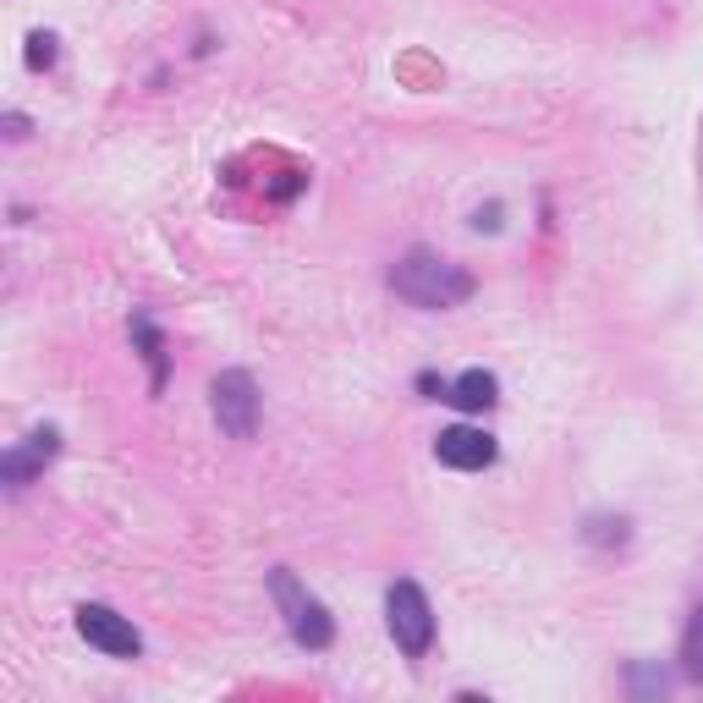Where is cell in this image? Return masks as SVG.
I'll return each mask as SVG.
<instances>
[{
  "mask_svg": "<svg viewBox=\"0 0 703 703\" xmlns=\"http://www.w3.org/2000/svg\"><path fill=\"white\" fill-rule=\"evenodd\" d=\"M28 66L50 72L55 66V33H28Z\"/></svg>",
  "mask_w": 703,
  "mask_h": 703,
  "instance_id": "5bb4252c",
  "label": "cell"
},
{
  "mask_svg": "<svg viewBox=\"0 0 703 703\" xmlns=\"http://www.w3.org/2000/svg\"><path fill=\"white\" fill-rule=\"evenodd\" d=\"M588 545H627V517H593Z\"/></svg>",
  "mask_w": 703,
  "mask_h": 703,
  "instance_id": "7c38bea8",
  "label": "cell"
},
{
  "mask_svg": "<svg viewBox=\"0 0 703 703\" xmlns=\"http://www.w3.org/2000/svg\"><path fill=\"white\" fill-rule=\"evenodd\" d=\"M391 286H396V297H407V302H418V308H456V302L473 297V276H467L462 265L428 254V248H413V254L391 270Z\"/></svg>",
  "mask_w": 703,
  "mask_h": 703,
  "instance_id": "6da1fadb",
  "label": "cell"
},
{
  "mask_svg": "<svg viewBox=\"0 0 703 703\" xmlns=\"http://www.w3.org/2000/svg\"><path fill=\"white\" fill-rule=\"evenodd\" d=\"M385 616H391V638H396L402 654H413V660L428 654V643H434V610H428L418 582H396L391 599H385Z\"/></svg>",
  "mask_w": 703,
  "mask_h": 703,
  "instance_id": "277c9868",
  "label": "cell"
},
{
  "mask_svg": "<svg viewBox=\"0 0 703 703\" xmlns=\"http://www.w3.org/2000/svg\"><path fill=\"white\" fill-rule=\"evenodd\" d=\"M418 391H423V396H440V402H445V396H451V385H440V380H434V374H423V380H418Z\"/></svg>",
  "mask_w": 703,
  "mask_h": 703,
  "instance_id": "2e32d148",
  "label": "cell"
},
{
  "mask_svg": "<svg viewBox=\"0 0 703 703\" xmlns=\"http://www.w3.org/2000/svg\"><path fill=\"white\" fill-rule=\"evenodd\" d=\"M495 391H500V385H495V374L467 369V374L451 385V396H445V402H451V407H462V413H484V407H495Z\"/></svg>",
  "mask_w": 703,
  "mask_h": 703,
  "instance_id": "30bf717a",
  "label": "cell"
},
{
  "mask_svg": "<svg viewBox=\"0 0 703 703\" xmlns=\"http://www.w3.org/2000/svg\"><path fill=\"white\" fill-rule=\"evenodd\" d=\"M55 451H61V434L44 423V428H33L17 451H6V462H0V478L11 484V489H22V484H33V473H44L50 462H55Z\"/></svg>",
  "mask_w": 703,
  "mask_h": 703,
  "instance_id": "52a82bcc",
  "label": "cell"
},
{
  "mask_svg": "<svg viewBox=\"0 0 703 703\" xmlns=\"http://www.w3.org/2000/svg\"><path fill=\"white\" fill-rule=\"evenodd\" d=\"M682 660H688V676L703 682V604L693 610V627H688V638H682Z\"/></svg>",
  "mask_w": 703,
  "mask_h": 703,
  "instance_id": "8fae6325",
  "label": "cell"
},
{
  "mask_svg": "<svg viewBox=\"0 0 703 703\" xmlns=\"http://www.w3.org/2000/svg\"><path fill=\"white\" fill-rule=\"evenodd\" d=\"M77 632H83L100 654H111V660H138L143 654V638L133 632V621L116 616L111 604H77Z\"/></svg>",
  "mask_w": 703,
  "mask_h": 703,
  "instance_id": "5b68a950",
  "label": "cell"
},
{
  "mask_svg": "<svg viewBox=\"0 0 703 703\" xmlns=\"http://www.w3.org/2000/svg\"><path fill=\"white\" fill-rule=\"evenodd\" d=\"M133 341H138V352H143V363H148V391L159 396L165 391V374H170V358H165V335L154 330V319L148 313H133Z\"/></svg>",
  "mask_w": 703,
  "mask_h": 703,
  "instance_id": "9c48e42d",
  "label": "cell"
},
{
  "mask_svg": "<svg viewBox=\"0 0 703 703\" xmlns=\"http://www.w3.org/2000/svg\"><path fill=\"white\" fill-rule=\"evenodd\" d=\"M434 456H440L445 467L478 473V467H489V462H495V440H489L484 428H473V423H456V428H440Z\"/></svg>",
  "mask_w": 703,
  "mask_h": 703,
  "instance_id": "8992f818",
  "label": "cell"
},
{
  "mask_svg": "<svg viewBox=\"0 0 703 703\" xmlns=\"http://www.w3.org/2000/svg\"><path fill=\"white\" fill-rule=\"evenodd\" d=\"M270 593H276V604H281L286 616V632L302 643V649H330V638H335V621H330V610L291 577V571H270Z\"/></svg>",
  "mask_w": 703,
  "mask_h": 703,
  "instance_id": "7a4b0ae2",
  "label": "cell"
},
{
  "mask_svg": "<svg viewBox=\"0 0 703 703\" xmlns=\"http://www.w3.org/2000/svg\"><path fill=\"white\" fill-rule=\"evenodd\" d=\"M209 407H215L220 434H231V440H254L259 434V385H254L248 369H226L209 385Z\"/></svg>",
  "mask_w": 703,
  "mask_h": 703,
  "instance_id": "3957f363",
  "label": "cell"
},
{
  "mask_svg": "<svg viewBox=\"0 0 703 703\" xmlns=\"http://www.w3.org/2000/svg\"><path fill=\"white\" fill-rule=\"evenodd\" d=\"M627 688H632L638 699H654V693H665L671 682H665V671H649V665H632V671H627Z\"/></svg>",
  "mask_w": 703,
  "mask_h": 703,
  "instance_id": "4fadbf2b",
  "label": "cell"
},
{
  "mask_svg": "<svg viewBox=\"0 0 703 703\" xmlns=\"http://www.w3.org/2000/svg\"><path fill=\"white\" fill-rule=\"evenodd\" d=\"M500 204H484V209H473V231H500Z\"/></svg>",
  "mask_w": 703,
  "mask_h": 703,
  "instance_id": "9a60e30c",
  "label": "cell"
},
{
  "mask_svg": "<svg viewBox=\"0 0 703 703\" xmlns=\"http://www.w3.org/2000/svg\"><path fill=\"white\" fill-rule=\"evenodd\" d=\"M396 83L402 89H413V94H434L440 83H445V66H440V55H428V50H402L396 55Z\"/></svg>",
  "mask_w": 703,
  "mask_h": 703,
  "instance_id": "ba28073f",
  "label": "cell"
}]
</instances>
